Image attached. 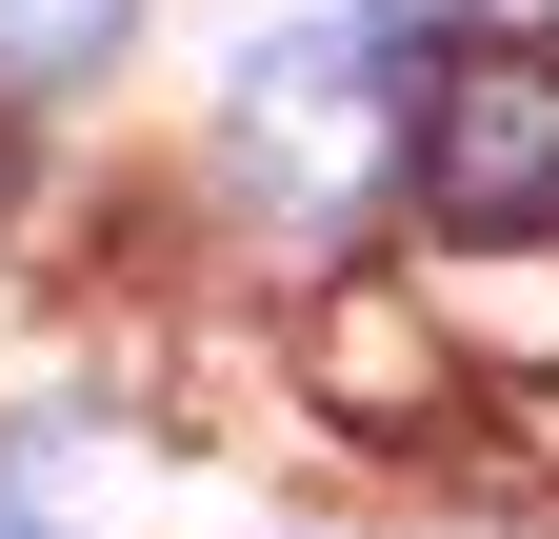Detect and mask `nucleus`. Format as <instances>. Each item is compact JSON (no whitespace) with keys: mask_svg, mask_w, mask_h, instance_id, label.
Here are the masks:
<instances>
[{"mask_svg":"<svg viewBox=\"0 0 559 539\" xmlns=\"http://www.w3.org/2000/svg\"><path fill=\"white\" fill-rule=\"evenodd\" d=\"M400 180L440 240H559V40H479L419 81L400 120Z\"/></svg>","mask_w":559,"mask_h":539,"instance_id":"nucleus-1","label":"nucleus"},{"mask_svg":"<svg viewBox=\"0 0 559 539\" xmlns=\"http://www.w3.org/2000/svg\"><path fill=\"white\" fill-rule=\"evenodd\" d=\"M240 160L300 200V220H320V200L380 160V100H360V40H340V21H280V40H240Z\"/></svg>","mask_w":559,"mask_h":539,"instance_id":"nucleus-2","label":"nucleus"},{"mask_svg":"<svg viewBox=\"0 0 559 539\" xmlns=\"http://www.w3.org/2000/svg\"><path fill=\"white\" fill-rule=\"evenodd\" d=\"M300 380H320L340 440H419V420H440V320H419V280H320Z\"/></svg>","mask_w":559,"mask_h":539,"instance_id":"nucleus-3","label":"nucleus"},{"mask_svg":"<svg viewBox=\"0 0 559 539\" xmlns=\"http://www.w3.org/2000/svg\"><path fill=\"white\" fill-rule=\"evenodd\" d=\"M140 0H0V81H100Z\"/></svg>","mask_w":559,"mask_h":539,"instance_id":"nucleus-4","label":"nucleus"},{"mask_svg":"<svg viewBox=\"0 0 559 539\" xmlns=\"http://www.w3.org/2000/svg\"><path fill=\"white\" fill-rule=\"evenodd\" d=\"M360 21H460V0H360Z\"/></svg>","mask_w":559,"mask_h":539,"instance_id":"nucleus-5","label":"nucleus"},{"mask_svg":"<svg viewBox=\"0 0 559 539\" xmlns=\"http://www.w3.org/2000/svg\"><path fill=\"white\" fill-rule=\"evenodd\" d=\"M0 539H40V519H0Z\"/></svg>","mask_w":559,"mask_h":539,"instance_id":"nucleus-6","label":"nucleus"}]
</instances>
